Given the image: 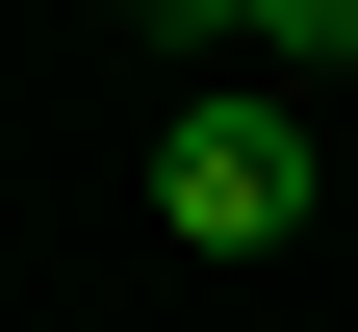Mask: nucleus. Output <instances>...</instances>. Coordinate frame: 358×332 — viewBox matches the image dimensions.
Segmentation results:
<instances>
[{
  "label": "nucleus",
  "instance_id": "1",
  "mask_svg": "<svg viewBox=\"0 0 358 332\" xmlns=\"http://www.w3.org/2000/svg\"><path fill=\"white\" fill-rule=\"evenodd\" d=\"M307 205H333V179H307V128L256 103V77H205V103L154 128V230H179V256H282Z\"/></svg>",
  "mask_w": 358,
  "mask_h": 332
},
{
  "label": "nucleus",
  "instance_id": "2",
  "mask_svg": "<svg viewBox=\"0 0 358 332\" xmlns=\"http://www.w3.org/2000/svg\"><path fill=\"white\" fill-rule=\"evenodd\" d=\"M128 26H179V52H256V0H128Z\"/></svg>",
  "mask_w": 358,
  "mask_h": 332
},
{
  "label": "nucleus",
  "instance_id": "3",
  "mask_svg": "<svg viewBox=\"0 0 358 332\" xmlns=\"http://www.w3.org/2000/svg\"><path fill=\"white\" fill-rule=\"evenodd\" d=\"M256 52H358V0H256Z\"/></svg>",
  "mask_w": 358,
  "mask_h": 332
}]
</instances>
